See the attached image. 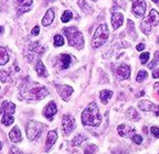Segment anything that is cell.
Listing matches in <instances>:
<instances>
[{
	"label": "cell",
	"mask_w": 159,
	"mask_h": 154,
	"mask_svg": "<svg viewBox=\"0 0 159 154\" xmlns=\"http://www.w3.org/2000/svg\"><path fill=\"white\" fill-rule=\"evenodd\" d=\"M158 94H159V92H158Z\"/></svg>",
	"instance_id": "ee69618b"
},
{
	"label": "cell",
	"mask_w": 159,
	"mask_h": 154,
	"mask_svg": "<svg viewBox=\"0 0 159 154\" xmlns=\"http://www.w3.org/2000/svg\"><path fill=\"white\" fill-rule=\"evenodd\" d=\"M133 6H132V10L135 13L136 17H143L146 10V3H145V0H132Z\"/></svg>",
	"instance_id": "9c48e42d"
},
{
	"label": "cell",
	"mask_w": 159,
	"mask_h": 154,
	"mask_svg": "<svg viewBox=\"0 0 159 154\" xmlns=\"http://www.w3.org/2000/svg\"><path fill=\"white\" fill-rule=\"evenodd\" d=\"M158 61H159V52H156V54H155V58H154V61H152V62L148 65L149 68H152V67H154L155 65H156L157 63H158Z\"/></svg>",
	"instance_id": "4dcf8cb0"
},
{
	"label": "cell",
	"mask_w": 159,
	"mask_h": 154,
	"mask_svg": "<svg viewBox=\"0 0 159 154\" xmlns=\"http://www.w3.org/2000/svg\"><path fill=\"white\" fill-rule=\"evenodd\" d=\"M147 76H148V74H147L146 71H139L138 75H137V77H136V80L137 82H143V80L146 79Z\"/></svg>",
	"instance_id": "484cf974"
},
{
	"label": "cell",
	"mask_w": 159,
	"mask_h": 154,
	"mask_svg": "<svg viewBox=\"0 0 159 154\" xmlns=\"http://www.w3.org/2000/svg\"><path fill=\"white\" fill-rule=\"evenodd\" d=\"M144 95H145V92H144V90H143L142 92H139V94H138V96H144Z\"/></svg>",
	"instance_id": "74e56055"
},
{
	"label": "cell",
	"mask_w": 159,
	"mask_h": 154,
	"mask_svg": "<svg viewBox=\"0 0 159 154\" xmlns=\"http://www.w3.org/2000/svg\"><path fill=\"white\" fill-rule=\"evenodd\" d=\"M117 130H118L119 135H122V137H130V134H133L135 132L134 128L128 127L126 124H120V126H118Z\"/></svg>",
	"instance_id": "e0dca14e"
},
{
	"label": "cell",
	"mask_w": 159,
	"mask_h": 154,
	"mask_svg": "<svg viewBox=\"0 0 159 154\" xmlns=\"http://www.w3.org/2000/svg\"><path fill=\"white\" fill-rule=\"evenodd\" d=\"M9 62V55L5 47L0 46V65H6Z\"/></svg>",
	"instance_id": "ffe728a7"
},
{
	"label": "cell",
	"mask_w": 159,
	"mask_h": 154,
	"mask_svg": "<svg viewBox=\"0 0 159 154\" xmlns=\"http://www.w3.org/2000/svg\"><path fill=\"white\" fill-rule=\"evenodd\" d=\"M9 73H7L6 71H0V82L6 83L9 79Z\"/></svg>",
	"instance_id": "83f0119b"
},
{
	"label": "cell",
	"mask_w": 159,
	"mask_h": 154,
	"mask_svg": "<svg viewBox=\"0 0 159 154\" xmlns=\"http://www.w3.org/2000/svg\"><path fill=\"white\" fill-rule=\"evenodd\" d=\"M2 149V143H1V142H0V150Z\"/></svg>",
	"instance_id": "60d3db41"
},
{
	"label": "cell",
	"mask_w": 159,
	"mask_h": 154,
	"mask_svg": "<svg viewBox=\"0 0 159 154\" xmlns=\"http://www.w3.org/2000/svg\"><path fill=\"white\" fill-rule=\"evenodd\" d=\"M64 44V40L61 35H55L54 36V45L55 46H62Z\"/></svg>",
	"instance_id": "4316f807"
},
{
	"label": "cell",
	"mask_w": 159,
	"mask_h": 154,
	"mask_svg": "<svg viewBox=\"0 0 159 154\" xmlns=\"http://www.w3.org/2000/svg\"><path fill=\"white\" fill-rule=\"evenodd\" d=\"M149 60V53H143L142 55H140V62L143 63V64H146L147 62H148Z\"/></svg>",
	"instance_id": "1f68e13d"
},
{
	"label": "cell",
	"mask_w": 159,
	"mask_h": 154,
	"mask_svg": "<svg viewBox=\"0 0 159 154\" xmlns=\"http://www.w3.org/2000/svg\"><path fill=\"white\" fill-rule=\"evenodd\" d=\"M116 75L119 79H127L130 75V68H129L128 65H120L116 70Z\"/></svg>",
	"instance_id": "4fadbf2b"
},
{
	"label": "cell",
	"mask_w": 159,
	"mask_h": 154,
	"mask_svg": "<svg viewBox=\"0 0 159 154\" xmlns=\"http://www.w3.org/2000/svg\"><path fill=\"white\" fill-rule=\"evenodd\" d=\"M9 138L13 143H18V142L21 141V140H22V137H21V132H20L19 128L13 127V129L11 130L9 133Z\"/></svg>",
	"instance_id": "ac0fdd59"
},
{
	"label": "cell",
	"mask_w": 159,
	"mask_h": 154,
	"mask_svg": "<svg viewBox=\"0 0 159 154\" xmlns=\"http://www.w3.org/2000/svg\"><path fill=\"white\" fill-rule=\"evenodd\" d=\"M102 121V118L99 116L98 107L95 102H92L87 106L86 109L82 112V122L84 126H92L98 127Z\"/></svg>",
	"instance_id": "6da1fadb"
},
{
	"label": "cell",
	"mask_w": 159,
	"mask_h": 154,
	"mask_svg": "<svg viewBox=\"0 0 159 154\" xmlns=\"http://www.w3.org/2000/svg\"><path fill=\"white\" fill-rule=\"evenodd\" d=\"M39 32H40V29H39V27H38V25H35L34 28H33L32 29V35H38L39 34Z\"/></svg>",
	"instance_id": "e575fe53"
},
{
	"label": "cell",
	"mask_w": 159,
	"mask_h": 154,
	"mask_svg": "<svg viewBox=\"0 0 159 154\" xmlns=\"http://www.w3.org/2000/svg\"><path fill=\"white\" fill-rule=\"evenodd\" d=\"M158 23H159V13L155 9H152L150 11V13L148 15V17L145 18L144 20H143V23H140V27H144V25L152 27V25H157Z\"/></svg>",
	"instance_id": "52a82bcc"
},
{
	"label": "cell",
	"mask_w": 159,
	"mask_h": 154,
	"mask_svg": "<svg viewBox=\"0 0 159 154\" xmlns=\"http://www.w3.org/2000/svg\"><path fill=\"white\" fill-rule=\"evenodd\" d=\"M35 72H37V74L39 75V76H48L47 74V70H45V66L43 65V63L41 62V61H39V62L37 63V65H35Z\"/></svg>",
	"instance_id": "7402d4cb"
},
{
	"label": "cell",
	"mask_w": 159,
	"mask_h": 154,
	"mask_svg": "<svg viewBox=\"0 0 159 154\" xmlns=\"http://www.w3.org/2000/svg\"><path fill=\"white\" fill-rule=\"evenodd\" d=\"M136 49H137V51H143L145 49V44H144V43H140V44L137 45Z\"/></svg>",
	"instance_id": "d590c367"
},
{
	"label": "cell",
	"mask_w": 159,
	"mask_h": 154,
	"mask_svg": "<svg viewBox=\"0 0 159 154\" xmlns=\"http://www.w3.org/2000/svg\"><path fill=\"white\" fill-rule=\"evenodd\" d=\"M60 64L62 70H66L67 67L71 65V56L67 54H62L60 56Z\"/></svg>",
	"instance_id": "d6986e66"
},
{
	"label": "cell",
	"mask_w": 159,
	"mask_h": 154,
	"mask_svg": "<svg viewBox=\"0 0 159 154\" xmlns=\"http://www.w3.org/2000/svg\"><path fill=\"white\" fill-rule=\"evenodd\" d=\"M57 139V131H50L48 133V137H47V142H45V151H50V149L52 148V145L55 143Z\"/></svg>",
	"instance_id": "9a60e30c"
},
{
	"label": "cell",
	"mask_w": 159,
	"mask_h": 154,
	"mask_svg": "<svg viewBox=\"0 0 159 154\" xmlns=\"http://www.w3.org/2000/svg\"><path fill=\"white\" fill-rule=\"evenodd\" d=\"M54 17H55V13H54V10L53 9H49L47 11V13L44 15L42 19V25L43 27H48L50 25L51 23L54 21Z\"/></svg>",
	"instance_id": "2e32d148"
},
{
	"label": "cell",
	"mask_w": 159,
	"mask_h": 154,
	"mask_svg": "<svg viewBox=\"0 0 159 154\" xmlns=\"http://www.w3.org/2000/svg\"><path fill=\"white\" fill-rule=\"evenodd\" d=\"M64 34L66 35L69 44L71 46H74L76 49H83L84 46V39H83L82 33L77 30L76 28H65Z\"/></svg>",
	"instance_id": "7a4b0ae2"
},
{
	"label": "cell",
	"mask_w": 159,
	"mask_h": 154,
	"mask_svg": "<svg viewBox=\"0 0 159 154\" xmlns=\"http://www.w3.org/2000/svg\"><path fill=\"white\" fill-rule=\"evenodd\" d=\"M48 95V89L45 87L42 86H32L27 89V92H22V96L27 99H31V100H41L42 98H44Z\"/></svg>",
	"instance_id": "277c9868"
},
{
	"label": "cell",
	"mask_w": 159,
	"mask_h": 154,
	"mask_svg": "<svg viewBox=\"0 0 159 154\" xmlns=\"http://www.w3.org/2000/svg\"><path fill=\"white\" fill-rule=\"evenodd\" d=\"M3 33V27H0V34Z\"/></svg>",
	"instance_id": "f35d334b"
},
{
	"label": "cell",
	"mask_w": 159,
	"mask_h": 154,
	"mask_svg": "<svg viewBox=\"0 0 159 154\" xmlns=\"http://www.w3.org/2000/svg\"><path fill=\"white\" fill-rule=\"evenodd\" d=\"M112 96H113V92H111V90H102L101 94H99V98H101L103 104H106Z\"/></svg>",
	"instance_id": "603a6c76"
},
{
	"label": "cell",
	"mask_w": 159,
	"mask_h": 154,
	"mask_svg": "<svg viewBox=\"0 0 159 154\" xmlns=\"http://www.w3.org/2000/svg\"><path fill=\"white\" fill-rule=\"evenodd\" d=\"M152 1H154V2L156 3V5H158V6H159V0H152Z\"/></svg>",
	"instance_id": "ab89813d"
},
{
	"label": "cell",
	"mask_w": 159,
	"mask_h": 154,
	"mask_svg": "<svg viewBox=\"0 0 159 154\" xmlns=\"http://www.w3.org/2000/svg\"><path fill=\"white\" fill-rule=\"evenodd\" d=\"M108 29H107L106 24H101L98 28L96 29L94 33V36H93V42L92 45L93 47H99L102 46L105 42L108 39Z\"/></svg>",
	"instance_id": "5b68a950"
},
{
	"label": "cell",
	"mask_w": 159,
	"mask_h": 154,
	"mask_svg": "<svg viewBox=\"0 0 159 154\" xmlns=\"http://www.w3.org/2000/svg\"><path fill=\"white\" fill-rule=\"evenodd\" d=\"M62 126H63V130H64V133L67 135V134H70L74 130L75 120L73 119V117H71L69 114H64L62 118Z\"/></svg>",
	"instance_id": "ba28073f"
},
{
	"label": "cell",
	"mask_w": 159,
	"mask_h": 154,
	"mask_svg": "<svg viewBox=\"0 0 159 154\" xmlns=\"http://www.w3.org/2000/svg\"><path fill=\"white\" fill-rule=\"evenodd\" d=\"M57 104L54 101H50L49 104L45 106L44 108V111H43V114H44V117L49 120H52L53 119V116L57 113Z\"/></svg>",
	"instance_id": "7c38bea8"
},
{
	"label": "cell",
	"mask_w": 159,
	"mask_h": 154,
	"mask_svg": "<svg viewBox=\"0 0 159 154\" xmlns=\"http://www.w3.org/2000/svg\"><path fill=\"white\" fill-rule=\"evenodd\" d=\"M152 77H154V78H158L159 77V70H156L154 73H152Z\"/></svg>",
	"instance_id": "8d00e7d4"
},
{
	"label": "cell",
	"mask_w": 159,
	"mask_h": 154,
	"mask_svg": "<svg viewBox=\"0 0 159 154\" xmlns=\"http://www.w3.org/2000/svg\"><path fill=\"white\" fill-rule=\"evenodd\" d=\"M18 3L22 7H30L32 5V0H17Z\"/></svg>",
	"instance_id": "f1b7e54d"
},
{
	"label": "cell",
	"mask_w": 159,
	"mask_h": 154,
	"mask_svg": "<svg viewBox=\"0 0 159 154\" xmlns=\"http://www.w3.org/2000/svg\"><path fill=\"white\" fill-rule=\"evenodd\" d=\"M126 117L128 118L129 120H133V121H139L140 117H139V114L137 113V111L134 109V108H129L126 112Z\"/></svg>",
	"instance_id": "44dd1931"
},
{
	"label": "cell",
	"mask_w": 159,
	"mask_h": 154,
	"mask_svg": "<svg viewBox=\"0 0 159 154\" xmlns=\"http://www.w3.org/2000/svg\"><path fill=\"white\" fill-rule=\"evenodd\" d=\"M133 141H134L136 144H140L143 141L142 135H134V137H133Z\"/></svg>",
	"instance_id": "836d02e7"
},
{
	"label": "cell",
	"mask_w": 159,
	"mask_h": 154,
	"mask_svg": "<svg viewBox=\"0 0 159 154\" xmlns=\"http://www.w3.org/2000/svg\"><path fill=\"white\" fill-rule=\"evenodd\" d=\"M123 22H124V17L120 12H114L112 15V25L115 30H117L118 28L122 27Z\"/></svg>",
	"instance_id": "5bb4252c"
},
{
	"label": "cell",
	"mask_w": 159,
	"mask_h": 154,
	"mask_svg": "<svg viewBox=\"0 0 159 154\" xmlns=\"http://www.w3.org/2000/svg\"><path fill=\"white\" fill-rule=\"evenodd\" d=\"M57 89L59 92V95L65 101L69 100V97L73 92V88L71 86H69V85H57Z\"/></svg>",
	"instance_id": "8fae6325"
},
{
	"label": "cell",
	"mask_w": 159,
	"mask_h": 154,
	"mask_svg": "<svg viewBox=\"0 0 159 154\" xmlns=\"http://www.w3.org/2000/svg\"><path fill=\"white\" fill-rule=\"evenodd\" d=\"M85 139H86V138H85L84 135H82V134H81V135H80V134H77L76 137L72 140V142H71V143H72L73 147H75V145H79V144L82 143Z\"/></svg>",
	"instance_id": "cb8c5ba5"
},
{
	"label": "cell",
	"mask_w": 159,
	"mask_h": 154,
	"mask_svg": "<svg viewBox=\"0 0 159 154\" xmlns=\"http://www.w3.org/2000/svg\"><path fill=\"white\" fill-rule=\"evenodd\" d=\"M150 131L154 134L156 138H159V127H152L150 128Z\"/></svg>",
	"instance_id": "d6a6232c"
},
{
	"label": "cell",
	"mask_w": 159,
	"mask_h": 154,
	"mask_svg": "<svg viewBox=\"0 0 159 154\" xmlns=\"http://www.w3.org/2000/svg\"><path fill=\"white\" fill-rule=\"evenodd\" d=\"M93 1H96V0H93Z\"/></svg>",
	"instance_id": "b9f144b4"
},
{
	"label": "cell",
	"mask_w": 159,
	"mask_h": 154,
	"mask_svg": "<svg viewBox=\"0 0 159 154\" xmlns=\"http://www.w3.org/2000/svg\"><path fill=\"white\" fill-rule=\"evenodd\" d=\"M96 150H97L96 145H95V144H91V145H89V147L84 150V152L85 153H94Z\"/></svg>",
	"instance_id": "f546056e"
},
{
	"label": "cell",
	"mask_w": 159,
	"mask_h": 154,
	"mask_svg": "<svg viewBox=\"0 0 159 154\" xmlns=\"http://www.w3.org/2000/svg\"><path fill=\"white\" fill-rule=\"evenodd\" d=\"M158 42H159V39H158Z\"/></svg>",
	"instance_id": "7bdbcfd3"
},
{
	"label": "cell",
	"mask_w": 159,
	"mask_h": 154,
	"mask_svg": "<svg viewBox=\"0 0 159 154\" xmlns=\"http://www.w3.org/2000/svg\"><path fill=\"white\" fill-rule=\"evenodd\" d=\"M138 107L143 111H154L156 116H159V106H155L149 100H142V101H139Z\"/></svg>",
	"instance_id": "30bf717a"
},
{
	"label": "cell",
	"mask_w": 159,
	"mask_h": 154,
	"mask_svg": "<svg viewBox=\"0 0 159 154\" xmlns=\"http://www.w3.org/2000/svg\"><path fill=\"white\" fill-rule=\"evenodd\" d=\"M71 18H72V12L70 10H66V11H64V13H63L62 17H61V20H62V22L66 23L71 20Z\"/></svg>",
	"instance_id": "d4e9b609"
},
{
	"label": "cell",
	"mask_w": 159,
	"mask_h": 154,
	"mask_svg": "<svg viewBox=\"0 0 159 154\" xmlns=\"http://www.w3.org/2000/svg\"><path fill=\"white\" fill-rule=\"evenodd\" d=\"M25 132L27 137L29 140H34L40 137V134L42 133V124L35 121H30L25 127Z\"/></svg>",
	"instance_id": "8992f818"
},
{
	"label": "cell",
	"mask_w": 159,
	"mask_h": 154,
	"mask_svg": "<svg viewBox=\"0 0 159 154\" xmlns=\"http://www.w3.org/2000/svg\"><path fill=\"white\" fill-rule=\"evenodd\" d=\"M16 111V106L13 102L9 101V100H6L1 105V108H0V113L2 114V119H1V123L3 126H10V124L13 123V116Z\"/></svg>",
	"instance_id": "3957f363"
}]
</instances>
